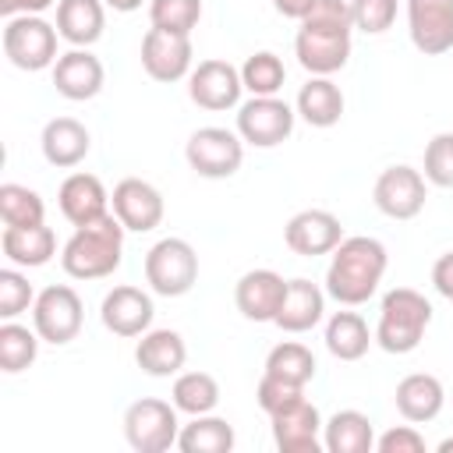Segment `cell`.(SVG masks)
Wrapping results in <instances>:
<instances>
[{
	"label": "cell",
	"mask_w": 453,
	"mask_h": 453,
	"mask_svg": "<svg viewBox=\"0 0 453 453\" xmlns=\"http://www.w3.org/2000/svg\"><path fill=\"white\" fill-rule=\"evenodd\" d=\"M386 265H389V255L382 241L365 237V234L343 237L333 248V258L326 269V294L343 308H357L368 297H375L386 276Z\"/></svg>",
	"instance_id": "cell-1"
},
{
	"label": "cell",
	"mask_w": 453,
	"mask_h": 453,
	"mask_svg": "<svg viewBox=\"0 0 453 453\" xmlns=\"http://www.w3.org/2000/svg\"><path fill=\"white\" fill-rule=\"evenodd\" d=\"M124 234H127V226L113 212H106L96 223L74 226V234L67 237V244L60 251L64 273L71 280H103V276H113L120 269V258H124Z\"/></svg>",
	"instance_id": "cell-2"
},
{
	"label": "cell",
	"mask_w": 453,
	"mask_h": 453,
	"mask_svg": "<svg viewBox=\"0 0 453 453\" xmlns=\"http://www.w3.org/2000/svg\"><path fill=\"white\" fill-rule=\"evenodd\" d=\"M432 326V301L414 287H393L379 304L375 343L386 354H411Z\"/></svg>",
	"instance_id": "cell-3"
},
{
	"label": "cell",
	"mask_w": 453,
	"mask_h": 453,
	"mask_svg": "<svg viewBox=\"0 0 453 453\" xmlns=\"http://www.w3.org/2000/svg\"><path fill=\"white\" fill-rule=\"evenodd\" d=\"M57 25H50L42 14H14L4 25V57L21 71H46L57 64Z\"/></svg>",
	"instance_id": "cell-4"
},
{
	"label": "cell",
	"mask_w": 453,
	"mask_h": 453,
	"mask_svg": "<svg viewBox=\"0 0 453 453\" xmlns=\"http://www.w3.org/2000/svg\"><path fill=\"white\" fill-rule=\"evenodd\" d=\"M145 283L159 297H184L198 283V251L184 237H163L145 251Z\"/></svg>",
	"instance_id": "cell-5"
},
{
	"label": "cell",
	"mask_w": 453,
	"mask_h": 453,
	"mask_svg": "<svg viewBox=\"0 0 453 453\" xmlns=\"http://www.w3.org/2000/svg\"><path fill=\"white\" fill-rule=\"evenodd\" d=\"M177 435H180V421L173 400L166 403L159 396H142L124 411V439L138 453H163L177 446Z\"/></svg>",
	"instance_id": "cell-6"
},
{
	"label": "cell",
	"mask_w": 453,
	"mask_h": 453,
	"mask_svg": "<svg viewBox=\"0 0 453 453\" xmlns=\"http://www.w3.org/2000/svg\"><path fill=\"white\" fill-rule=\"evenodd\" d=\"M81 322H85V304H81V297H78L74 287L53 283V287H46V290L35 294L32 326L42 336V343H53V347L71 343L81 333Z\"/></svg>",
	"instance_id": "cell-7"
},
{
	"label": "cell",
	"mask_w": 453,
	"mask_h": 453,
	"mask_svg": "<svg viewBox=\"0 0 453 453\" xmlns=\"http://www.w3.org/2000/svg\"><path fill=\"white\" fill-rule=\"evenodd\" d=\"M184 156H188V166L198 173V177H209V180H223V177H234L244 163V138L230 127H198L188 145H184Z\"/></svg>",
	"instance_id": "cell-8"
},
{
	"label": "cell",
	"mask_w": 453,
	"mask_h": 453,
	"mask_svg": "<svg viewBox=\"0 0 453 453\" xmlns=\"http://www.w3.org/2000/svg\"><path fill=\"white\" fill-rule=\"evenodd\" d=\"M294 117L297 110L280 96H251L237 106V134L244 138V145L276 149L294 134Z\"/></svg>",
	"instance_id": "cell-9"
},
{
	"label": "cell",
	"mask_w": 453,
	"mask_h": 453,
	"mask_svg": "<svg viewBox=\"0 0 453 453\" xmlns=\"http://www.w3.org/2000/svg\"><path fill=\"white\" fill-rule=\"evenodd\" d=\"M425 198H428L425 173L414 170V166H407V163L386 166L375 177V188H372L375 209L382 216H389V219H414L425 209Z\"/></svg>",
	"instance_id": "cell-10"
},
{
	"label": "cell",
	"mask_w": 453,
	"mask_h": 453,
	"mask_svg": "<svg viewBox=\"0 0 453 453\" xmlns=\"http://www.w3.org/2000/svg\"><path fill=\"white\" fill-rule=\"evenodd\" d=\"M241 92H244V81H241V67H234L230 60H202L198 67H191L188 74V96L195 106L209 110V113H219V110H234L241 106Z\"/></svg>",
	"instance_id": "cell-11"
},
{
	"label": "cell",
	"mask_w": 453,
	"mask_h": 453,
	"mask_svg": "<svg viewBox=\"0 0 453 453\" xmlns=\"http://www.w3.org/2000/svg\"><path fill=\"white\" fill-rule=\"evenodd\" d=\"M191 35L166 32V28H149L142 35V67L152 81H180L191 74Z\"/></svg>",
	"instance_id": "cell-12"
},
{
	"label": "cell",
	"mask_w": 453,
	"mask_h": 453,
	"mask_svg": "<svg viewBox=\"0 0 453 453\" xmlns=\"http://www.w3.org/2000/svg\"><path fill=\"white\" fill-rule=\"evenodd\" d=\"M269 421H273V442H276L280 453H319V449H326L322 446V425L326 421H322L319 407L308 396H301V400L287 403L283 411L269 414Z\"/></svg>",
	"instance_id": "cell-13"
},
{
	"label": "cell",
	"mask_w": 453,
	"mask_h": 453,
	"mask_svg": "<svg viewBox=\"0 0 453 453\" xmlns=\"http://www.w3.org/2000/svg\"><path fill=\"white\" fill-rule=\"evenodd\" d=\"M110 212H113L131 234H149V230H156V226L163 223L166 205H163L159 188H152V184L142 180V177H124V180L113 188V195H110Z\"/></svg>",
	"instance_id": "cell-14"
},
{
	"label": "cell",
	"mask_w": 453,
	"mask_h": 453,
	"mask_svg": "<svg viewBox=\"0 0 453 453\" xmlns=\"http://www.w3.org/2000/svg\"><path fill=\"white\" fill-rule=\"evenodd\" d=\"M340 241H343V223L329 209H301L283 226V244L301 258L333 255Z\"/></svg>",
	"instance_id": "cell-15"
},
{
	"label": "cell",
	"mask_w": 453,
	"mask_h": 453,
	"mask_svg": "<svg viewBox=\"0 0 453 453\" xmlns=\"http://www.w3.org/2000/svg\"><path fill=\"white\" fill-rule=\"evenodd\" d=\"M407 32L418 53L439 57L453 50V0H407Z\"/></svg>",
	"instance_id": "cell-16"
},
{
	"label": "cell",
	"mask_w": 453,
	"mask_h": 453,
	"mask_svg": "<svg viewBox=\"0 0 453 453\" xmlns=\"http://www.w3.org/2000/svg\"><path fill=\"white\" fill-rule=\"evenodd\" d=\"M50 71H53V88L71 103L96 99L103 92V81H106L103 60L88 46H71L67 53L57 57V64Z\"/></svg>",
	"instance_id": "cell-17"
},
{
	"label": "cell",
	"mask_w": 453,
	"mask_h": 453,
	"mask_svg": "<svg viewBox=\"0 0 453 453\" xmlns=\"http://www.w3.org/2000/svg\"><path fill=\"white\" fill-rule=\"evenodd\" d=\"M152 315H156L152 297L142 287H131V283L113 287L99 304V319L113 336H142V333H149L152 329Z\"/></svg>",
	"instance_id": "cell-18"
},
{
	"label": "cell",
	"mask_w": 453,
	"mask_h": 453,
	"mask_svg": "<svg viewBox=\"0 0 453 453\" xmlns=\"http://www.w3.org/2000/svg\"><path fill=\"white\" fill-rule=\"evenodd\" d=\"M287 294V280L273 269H248L234 287V304L248 322H273Z\"/></svg>",
	"instance_id": "cell-19"
},
{
	"label": "cell",
	"mask_w": 453,
	"mask_h": 453,
	"mask_svg": "<svg viewBox=\"0 0 453 453\" xmlns=\"http://www.w3.org/2000/svg\"><path fill=\"white\" fill-rule=\"evenodd\" d=\"M57 205L71 226H85V223H96L110 212V195L96 173L78 170V173L64 177V184L57 191Z\"/></svg>",
	"instance_id": "cell-20"
},
{
	"label": "cell",
	"mask_w": 453,
	"mask_h": 453,
	"mask_svg": "<svg viewBox=\"0 0 453 453\" xmlns=\"http://www.w3.org/2000/svg\"><path fill=\"white\" fill-rule=\"evenodd\" d=\"M294 53L308 74H336L350 60V32H319V28H297Z\"/></svg>",
	"instance_id": "cell-21"
},
{
	"label": "cell",
	"mask_w": 453,
	"mask_h": 453,
	"mask_svg": "<svg viewBox=\"0 0 453 453\" xmlns=\"http://www.w3.org/2000/svg\"><path fill=\"white\" fill-rule=\"evenodd\" d=\"M322 315H326V290L297 276V280H287V294H283V304L273 326H280L283 333H308L322 322Z\"/></svg>",
	"instance_id": "cell-22"
},
{
	"label": "cell",
	"mask_w": 453,
	"mask_h": 453,
	"mask_svg": "<svg viewBox=\"0 0 453 453\" xmlns=\"http://www.w3.org/2000/svg\"><path fill=\"white\" fill-rule=\"evenodd\" d=\"M393 403L400 411L403 421L411 425H425V421H435L442 403H446V389L442 382L432 375V372H411L396 382V393H393Z\"/></svg>",
	"instance_id": "cell-23"
},
{
	"label": "cell",
	"mask_w": 453,
	"mask_h": 453,
	"mask_svg": "<svg viewBox=\"0 0 453 453\" xmlns=\"http://www.w3.org/2000/svg\"><path fill=\"white\" fill-rule=\"evenodd\" d=\"M39 145H42V159L50 166L71 170V166H78L88 156L92 138H88V127L81 120H74V117H53V120H46Z\"/></svg>",
	"instance_id": "cell-24"
},
{
	"label": "cell",
	"mask_w": 453,
	"mask_h": 453,
	"mask_svg": "<svg viewBox=\"0 0 453 453\" xmlns=\"http://www.w3.org/2000/svg\"><path fill=\"white\" fill-rule=\"evenodd\" d=\"M134 361L152 379H170L188 361V343L177 329H149L134 347Z\"/></svg>",
	"instance_id": "cell-25"
},
{
	"label": "cell",
	"mask_w": 453,
	"mask_h": 453,
	"mask_svg": "<svg viewBox=\"0 0 453 453\" xmlns=\"http://www.w3.org/2000/svg\"><path fill=\"white\" fill-rule=\"evenodd\" d=\"M0 248L11 265L18 269H39L57 255V234L46 223L35 226H4Z\"/></svg>",
	"instance_id": "cell-26"
},
{
	"label": "cell",
	"mask_w": 453,
	"mask_h": 453,
	"mask_svg": "<svg viewBox=\"0 0 453 453\" xmlns=\"http://www.w3.org/2000/svg\"><path fill=\"white\" fill-rule=\"evenodd\" d=\"M106 28V4L103 0H57V32L71 46L99 42Z\"/></svg>",
	"instance_id": "cell-27"
},
{
	"label": "cell",
	"mask_w": 453,
	"mask_h": 453,
	"mask_svg": "<svg viewBox=\"0 0 453 453\" xmlns=\"http://www.w3.org/2000/svg\"><path fill=\"white\" fill-rule=\"evenodd\" d=\"M297 117L311 127H333L340 124L343 117V92L333 78H322V74H311L301 92H297V103H294Z\"/></svg>",
	"instance_id": "cell-28"
},
{
	"label": "cell",
	"mask_w": 453,
	"mask_h": 453,
	"mask_svg": "<svg viewBox=\"0 0 453 453\" xmlns=\"http://www.w3.org/2000/svg\"><path fill=\"white\" fill-rule=\"evenodd\" d=\"M322 446H326V453H372L375 428H372L368 414L347 407V411H336L322 425Z\"/></svg>",
	"instance_id": "cell-29"
},
{
	"label": "cell",
	"mask_w": 453,
	"mask_h": 453,
	"mask_svg": "<svg viewBox=\"0 0 453 453\" xmlns=\"http://www.w3.org/2000/svg\"><path fill=\"white\" fill-rule=\"evenodd\" d=\"M372 340L375 333H368V322L357 311H333L326 322V350L336 361H361Z\"/></svg>",
	"instance_id": "cell-30"
},
{
	"label": "cell",
	"mask_w": 453,
	"mask_h": 453,
	"mask_svg": "<svg viewBox=\"0 0 453 453\" xmlns=\"http://www.w3.org/2000/svg\"><path fill=\"white\" fill-rule=\"evenodd\" d=\"M234 442H237L234 425L216 414H195L177 435L180 453H230Z\"/></svg>",
	"instance_id": "cell-31"
},
{
	"label": "cell",
	"mask_w": 453,
	"mask_h": 453,
	"mask_svg": "<svg viewBox=\"0 0 453 453\" xmlns=\"http://www.w3.org/2000/svg\"><path fill=\"white\" fill-rule=\"evenodd\" d=\"M170 400L180 414H212L219 403V382L209 372H177Z\"/></svg>",
	"instance_id": "cell-32"
},
{
	"label": "cell",
	"mask_w": 453,
	"mask_h": 453,
	"mask_svg": "<svg viewBox=\"0 0 453 453\" xmlns=\"http://www.w3.org/2000/svg\"><path fill=\"white\" fill-rule=\"evenodd\" d=\"M262 372L276 375V379H287L294 386H308L315 379V354L297 340H283L265 354V368Z\"/></svg>",
	"instance_id": "cell-33"
},
{
	"label": "cell",
	"mask_w": 453,
	"mask_h": 453,
	"mask_svg": "<svg viewBox=\"0 0 453 453\" xmlns=\"http://www.w3.org/2000/svg\"><path fill=\"white\" fill-rule=\"evenodd\" d=\"M39 340L42 336L35 333V326L28 329V326H21L14 319H4V326H0V368L7 375L25 372L39 354Z\"/></svg>",
	"instance_id": "cell-34"
},
{
	"label": "cell",
	"mask_w": 453,
	"mask_h": 453,
	"mask_svg": "<svg viewBox=\"0 0 453 453\" xmlns=\"http://www.w3.org/2000/svg\"><path fill=\"white\" fill-rule=\"evenodd\" d=\"M0 219H4V226L46 223V202L39 198V191L7 180V184H0Z\"/></svg>",
	"instance_id": "cell-35"
},
{
	"label": "cell",
	"mask_w": 453,
	"mask_h": 453,
	"mask_svg": "<svg viewBox=\"0 0 453 453\" xmlns=\"http://www.w3.org/2000/svg\"><path fill=\"white\" fill-rule=\"evenodd\" d=\"M241 81L251 96H276L287 81V67L273 50H258L241 64Z\"/></svg>",
	"instance_id": "cell-36"
},
{
	"label": "cell",
	"mask_w": 453,
	"mask_h": 453,
	"mask_svg": "<svg viewBox=\"0 0 453 453\" xmlns=\"http://www.w3.org/2000/svg\"><path fill=\"white\" fill-rule=\"evenodd\" d=\"M149 21H152V28L191 35V28L202 21V0H152Z\"/></svg>",
	"instance_id": "cell-37"
},
{
	"label": "cell",
	"mask_w": 453,
	"mask_h": 453,
	"mask_svg": "<svg viewBox=\"0 0 453 453\" xmlns=\"http://www.w3.org/2000/svg\"><path fill=\"white\" fill-rule=\"evenodd\" d=\"M35 304V290L18 265L0 269V319H18Z\"/></svg>",
	"instance_id": "cell-38"
},
{
	"label": "cell",
	"mask_w": 453,
	"mask_h": 453,
	"mask_svg": "<svg viewBox=\"0 0 453 453\" xmlns=\"http://www.w3.org/2000/svg\"><path fill=\"white\" fill-rule=\"evenodd\" d=\"M425 180L435 188H453V131H439L425 145Z\"/></svg>",
	"instance_id": "cell-39"
},
{
	"label": "cell",
	"mask_w": 453,
	"mask_h": 453,
	"mask_svg": "<svg viewBox=\"0 0 453 453\" xmlns=\"http://www.w3.org/2000/svg\"><path fill=\"white\" fill-rule=\"evenodd\" d=\"M354 28L365 35H382L396 21V0H350Z\"/></svg>",
	"instance_id": "cell-40"
},
{
	"label": "cell",
	"mask_w": 453,
	"mask_h": 453,
	"mask_svg": "<svg viewBox=\"0 0 453 453\" xmlns=\"http://www.w3.org/2000/svg\"><path fill=\"white\" fill-rule=\"evenodd\" d=\"M301 28H319V32H354L350 0H315V7L301 18Z\"/></svg>",
	"instance_id": "cell-41"
},
{
	"label": "cell",
	"mask_w": 453,
	"mask_h": 453,
	"mask_svg": "<svg viewBox=\"0 0 453 453\" xmlns=\"http://www.w3.org/2000/svg\"><path fill=\"white\" fill-rule=\"evenodd\" d=\"M301 396H304V386H294V382L276 379V375H265V372H262L258 389H255V400H258V407L265 414H276V411H283L287 403H294Z\"/></svg>",
	"instance_id": "cell-42"
},
{
	"label": "cell",
	"mask_w": 453,
	"mask_h": 453,
	"mask_svg": "<svg viewBox=\"0 0 453 453\" xmlns=\"http://www.w3.org/2000/svg\"><path fill=\"white\" fill-rule=\"evenodd\" d=\"M379 453H425V435L414 425H396L375 439Z\"/></svg>",
	"instance_id": "cell-43"
},
{
	"label": "cell",
	"mask_w": 453,
	"mask_h": 453,
	"mask_svg": "<svg viewBox=\"0 0 453 453\" xmlns=\"http://www.w3.org/2000/svg\"><path fill=\"white\" fill-rule=\"evenodd\" d=\"M432 287L446 301H453V251H446V255L435 258V265H432Z\"/></svg>",
	"instance_id": "cell-44"
},
{
	"label": "cell",
	"mask_w": 453,
	"mask_h": 453,
	"mask_svg": "<svg viewBox=\"0 0 453 453\" xmlns=\"http://www.w3.org/2000/svg\"><path fill=\"white\" fill-rule=\"evenodd\" d=\"M53 4L57 0H0V14L4 18H14V14H42Z\"/></svg>",
	"instance_id": "cell-45"
},
{
	"label": "cell",
	"mask_w": 453,
	"mask_h": 453,
	"mask_svg": "<svg viewBox=\"0 0 453 453\" xmlns=\"http://www.w3.org/2000/svg\"><path fill=\"white\" fill-rule=\"evenodd\" d=\"M273 7H276V14L301 21V18H304V14L315 7V0H273Z\"/></svg>",
	"instance_id": "cell-46"
},
{
	"label": "cell",
	"mask_w": 453,
	"mask_h": 453,
	"mask_svg": "<svg viewBox=\"0 0 453 453\" xmlns=\"http://www.w3.org/2000/svg\"><path fill=\"white\" fill-rule=\"evenodd\" d=\"M106 7H113V11H120V14H131V11H138L145 0H103Z\"/></svg>",
	"instance_id": "cell-47"
},
{
	"label": "cell",
	"mask_w": 453,
	"mask_h": 453,
	"mask_svg": "<svg viewBox=\"0 0 453 453\" xmlns=\"http://www.w3.org/2000/svg\"><path fill=\"white\" fill-rule=\"evenodd\" d=\"M435 449H439V453H453V435H449V439H442Z\"/></svg>",
	"instance_id": "cell-48"
}]
</instances>
